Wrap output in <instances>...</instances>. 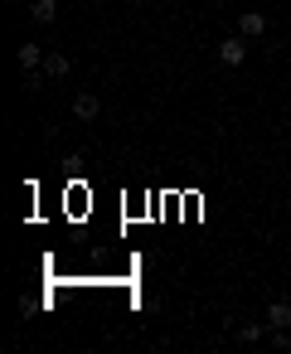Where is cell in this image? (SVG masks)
I'll use <instances>...</instances> for the list:
<instances>
[{"instance_id":"cell-9","label":"cell","mask_w":291,"mask_h":354,"mask_svg":"<svg viewBox=\"0 0 291 354\" xmlns=\"http://www.w3.org/2000/svg\"><path fill=\"white\" fill-rule=\"evenodd\" d=\"M238 339H243V344H257V339H262V325H243Z\"/></svg>"},{"instance_id":"cell-8","label":"cell","mask_w":291,"mask_h":354,"mask_svg":"<svg viewBox=\"0 0 291 354\" xmlns=\"http://www.w3.org/2000/svg\"><path fill=\"white\" fill-rule=\"evenodd\" d=\"M64 175L78 180V175H83V156H68V160H64Z\"/></svg>"},{"instance_id":"cell-5","label":"cell","mask_w":291,"mask_h":354,"mask_svg":"<svg viewBox=\"0 0 291 354\" xmlns=\"http://www.w3.org/2000/svg\"><path fill=\"white\" fill-rule=\"evenodd\" d=\"M97 112H102V102H97L93 93H83V97H73V117H78V122H93Z\"/></svg>"},{"instance_id":"cell-3","label":"cell","mask_w":291,"mask_h":354,"mask_svg":"<svg viewBox=\"0 0 291 354\" xmlns=\"http://www.w3.org/2000/svg\"><path fill=\"white\" fill-rule=\"evenodd\" d=\"M291 325V301H272L267 306V330H286Z\"/></svg>"},{"instance_id":"cell-7","label":"cell","mask_w":291,"mask_h":354,"mask_svg":"<svg viewBox=\"0 0 291 354\" xmlns=\"http://www.w3.org/2000/svg\"><path fill=\"white\" fill-rule=\"evenodd\" d=\"M30 15H35V25H54L59 20V6H54V0H35Z\"/></svg>"},{"instance_id":"cell-1","label":"cell","mask_w":291,"mask_h":354,"mask_svg":"<svg viewBox=\"0 0 291 354\" xmlns=\"http://www.w3.org/2000/svg\"><path fill=\"white\" fill-rule=\"evenodd\" d=\"M218 59H223V68H243V64H247V44H243V35L223 39V44H218Z\"/></svg>"},{"instance_id":"cell-6","label":"cell","mask_w":291,"mask_h":354,"mask_svg":"<svg viewBox=\"0 0 291 354\" xmlns=\"http://www.w3.org/2000/svg\"><path fill=\"white\" fill-rule=\"evenodd\" d=\"M68 68H73L68 54H44V73H49V78H68Z\"/></svg>"},{"instance_id":"cell-2","label":"cell","mask_w":291,"mask_h":354,"mask_svg":"<svg viewBox=\"0 0 291 354\" xmlns=\"http://www.w3.org/2000/svg\"><path fill=\"white\" fill-rule=\"evenodd\" d=\"M262 30H267L262 10H243V15H238V35H243V39H262Z\"/></svg>"},{"instance_id":"cell-4","label":"cell","mask_w":291,"mask_h":354,"mask_svg":"<svg viewBox=\"0 0 291 354\" xmlns=\"http://www.w3.org/2000/svg\"><path fill=\"white\" fill-rule=\"evenodd\" d=\"M15 59H20V68H25V73L44 68V49H39V44H20V54H15Z\"/></svg>"}]
</instances>
